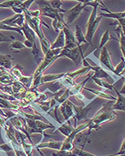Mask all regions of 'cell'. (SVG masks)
<instances>
[{
	"label": "cell",
	"instance_id": "9a60e30c",
	"mask_svg": "<svg viewBox=\"0 0 125 156\" xmlns=\"http://www.w3.org/2000/svg\"><path fill=\"white\" fill-rule=\"evenodd\" d=\"M92 76H93V75H90V76H88V77L87 78L86 80L83 81V82L79 83V84H76L74 87H69V89H70V95H77V94L80 93L83 89L85 88V85H86V83L88 82V81L89 80V79H91Z\"/></svg>",
	"mask_w": 125,
	"mask_h": 156
},
{
	"label": "cell",
	"instance_id": "9c48e42d",
	"mask_svg": "<svg viewBox=\"0 0 125 156\" xmlns=\"http://www.w3.org/2000/svg\"><path fill=\"white\" fill-rule=\"evenodd\" d=\"M63 142L62 141H56L54 140H50V141H47V142H41L39 144L35 145V148L39 150V153L41 154V156L44 155V154H43L42 152L40 151V149L42 148H49V149H52V150H55L59 151L61 150L62 147Z\"/></svg>",
	"mask_w": 125,
	"mask_h": 156
},
{
	"label": "cell",
	"instance_id": "e575fe53",
	"mask_svg": "<svg viewBox=\"0 0 125 156\" xmlns=\"http://www.w3.org/2000/svg\"><path fill=\"white\" fill-rule=\"evenodd\" d=\"M123 150H125V137L124 139V140L122 141V144H121L120 150L119 151H123Z\"/></svg>",
	"mask_w": 125,
	"mask_h": 156
},
{
	"label": "cell",
	"instance_id": "3957f363",
	"mask_svg": "<svg viewBox=\"0 0 125 156\" xmlns=\"http://www.w3.org/2000/svg\"><path fill=\"white\" fill-rule=\"evenodd\" d=\"M88 45H81L78 46L77 44H72L66 46L62 48L59 57H66L69 58L76 65H78L79 62H83L84 59L83 51L86 49Z\"/></svg>",
	"mask_w": 125,
	"mask_h": 156
},
{
	"label": "cell",
	"instance_id": "5bb4252c",
	"mask_svg": "<svg viewBox=\"0 0 125 156\" xmlns=\"http://www.w3.org/2000/svg\"><path fill=\"white\" fill-rule=\"evenodd\" d=\"M63 32L65 34V39H66V46L72 44H77V41H76L75 37H74V34L72 32V30L68 28V27L66 26L63 28Z\"/></svg>",
	"mask_w": 125,
	"mask_h": 156
},
{
	"label": "cell",
	"instance_id": "1f68e13d",
	"mask_svg": "<svg viewBox=\"0 0 125 156\" xmlns=\"http://www.w3.org/2000/svg\"><path fill=\"white\" fill-rule=\"evenodd\" d=\"M0 150H3L5 152H10L13 150V147L11 145L10 143H7V144H2L0 145Z\"/></svg>",
	"mask_w": 125,
	"mask_h": 156
},
{
	"label": "cell",
	"instance_id": "8992f818",
	"mask_svg": "<svg viewBox=\"0 0 125 156\" xmlns=\"http://www.w3.org/2000/svg\"><path fill=\"white\" fill-rule=\"evenodd\" d=\"M97 98L93 99L89 103H88V104L86 105V106H82V107L75 106L74 103H72L70 101L71 105H72V108H73L74 112V115L73 117V119H74V128H76V127H77V121H80L82 120V119H87V114H88V112H89V110L90 109V106H91V104L93 103V102Z\"/></svg>",
	"mask_w": 125,
	"mask_h": 156
},
{
	"label": "cell",
	"instance_id": "d6a6232c",
	"mask_svg": "<svg viewBox=\"0 0 125 156\" xmlns=\"http://www.w3.org/2000/svg\"><path fill=\"white\" fill-rule=\"evenodd\" d=\"M29 13L30 14V16H31L32 17L34 18H39V16H41V11L40 9L36 10H32V11H30V10H29Z\"/></svg>",
	"mask_w": 125,
	"mask_h": 156
},
{
	"label": "cell",
	"instance_id": "52a82bcc",
	"mask_svg": "<svg viewBox=\"0 0 125 156\" xmlns=\"http://www.w3.org/2000/svg\"><path fill=\"white\" fill-rule=\"evenodd\" d=\"M90 70H94V73L92 76V78H96V79H106L108 80V82L110 84H113L114 82V79L112 77L110 74H108L107 71L103 69L102 67L100 66H92L90 65Z\"/></svg>",
	"mask_w": 125,
	"mask_h": 156
},
{
	"label": "cell",
	"instance_id": "8d00e7d4",
	"mask_svg": "<svg viewBox=\"0 0 125 156\" xmlns=\"http://www.w3.org/2000/svg\"><path fill=\"white\" fill-rule=\"evenodd\" d=\"M106 156H115V155H106Z\"/></svg>",
	"mask_w": 125,
	"mask_h": 156
},
{
	"label": "cell",
	"instance_id": "5b68a950",
	"mask_svg": "<svg viewBox=\"0 0 125 156\" xmlns=\"http://www.w3.org/2000/svg\"><path fill=\"white\" fill-rule=\"evenodd\" d=\"M86 5L83 2V1L79 2L78 4L76 5L74 8H72L68 10H66V12L63 13V19H64L65 23L68 25L73 23L79 17L81 12L83 11V9L86 8Z\"/></svg>",
	"mask_w": 125,
	"mask_h": 156
},
{
	"label": "cell",
	"instance_id": "603a6c76",
	"mask_svg": "<svg viewBox=\"0 0 125 156\" xmlns=\"http://www.w3.org/2000/svg\"><path fill=\"white\" fill-rule=\"evenodd\" d=\"M91 79H93V81L98 85V86L107 89V90H114L113 85L109 84V83H108V81L105 80H103V79H96V78H92V77H91Z\"/></svg>",
	"mask_w": 125,
	"mask_h": 156
},
{
	"label": "cell",
	"instance_id": "7a4b0ae2",
	"mask_svg": "<svg viewBox=\"0 0 125 156\" xmlns=\"http://www.w3.org/2000/svg\"><path fill=\"white\" fill-rule=\"evenodd\" d=\"M83 2L85 3L86 6L93 7V10L87 23V32L85 36L88 44L92 45V40L96 33V31L97 30L99 23L102 19V16H97V10L98 8L103 4V2L102 1H83Z\"/></svg>",
	"mask_w": 125,
	"mask_h": 156
},
{
	"label": "cell",
	"instance_id": "8fae6325",
	"mask_svg": "<svg viewBox=\"0 0 125 156\" xmlns=\"http://www.w3.org/2000/svg\"><path fill=\"white\" fill-rule=\"evenodd\" d=\"M114 90L116 92L118 98L116 99V102L112 106V109L113 111H122V112H125V96L119 93V92L115 87H114Z\"/></svg>",
	"mask_w": 125,
	"mask_h": 156
},
{
	"label": "cell",
	"instance_id": "ac0fdd59",
	"mask_svg": "<svg viewBox=\"0 0 125 156\" xmlns=\"http://www.w3.org/2000/svg\"><path fill=\"white\" fill-rule=\"evenodd\" d=\"M114 31H115V32L119 35V43H120V48H121V52H122L123 56H124V59L125 60V36H124V34H123V32H122V30H121L120 26H119L118 23H117L116 28L114 30Z\"/></svg>",
	"mask_w": 125,
	"mask_h": 156
},
{
	"label": "cell",
	"instance_id": "7402d4cb",
	"mask_svg": "<svg viewBox=\"0 0 125 156\" xmlns=\"http://www.w3.org/2000/svg\"><path fill=\"white\" fill-rule=\"evenodd\" d=\"M110 40H116V41H119V40L116 39V38H114L112 36H110L109 30H107L105 33L103 34V35L102 36V38H101V41H100V43H99V46L98 48V49H100V48H102L103 47L105 46V45L106 44L108 41H110Z\"/></svg>",
	"mask_w": 125,
	"mask_h": 156
},
{
	"label": "cell",
	"instance_id": "836d02e7",
	"mask_svg": "<svg viewBox=\"0 0 125 156\" xmlns=\"http://www.w3.org/2000/svg\"><path fill=\"white\" fill-rule=\"evenodd\" d=\"M75 97H76V98H77V100H78L79 101H85L86 100V97H85V95H83L82 92H80V93L76 95Z\"/></svg>",
	"mask_w": 125,
	"mask_h": 156
},
{
	"label": "cell",
	"instance_id": "30bf717a",
	"mask_svg": "<svg viewBox=\"0 0 125 156\" xmlns=\"http://www.w3.org/2000/svg\"><path fill=\"white\" fill-rule=\"evenodd\" d=\"M99 61L101 63H102L105 66L107 67L108 69H109L110 71L113 73L114 71V67L113 64H112L111 58H110V55L109 51H108L107 47L105 46L102 48V51L100 54V57H99Z\"/></svg>",
	"mask_w": 125,
	"mask_h": 156
},
{
	"label": "cell",
	"instance_id": "d590c367",
	"mask_svg": "<svg viewBox=\"0 0 125 156\" xmlns=\"http://www.w3.org/2000/svg\"><path fill=\"white\" fill-rule=\"evenodd\" d=\"M0 8H6V7L5 6V5L3 3H0Z\"/></svg>",
	"mask_w": 125,
	"mask_h": 156
},
{
	"label": "cell",
	"instance_id": "ba28073f",
	"mask_svg": "<svg viewBox=\"0 0 125 156\" xmlns=\"http://www.w3.org/2000/svg\"><path fill=\"white\" fill-rule=\"evenodd\" d=\"M60 110H61V113L63 114V117H64L65 122H68L71 118H73L74 112L68 100L60 105Z\"/></svg>",
	"mask_w": 125,
	"mask_h": 156
},
{
	"label": "cell",
	"instance_id": "f546056e",
	"mask_svg": "<svg viewBox=\"0 0 125 156\" xmlns=\"http://www.w3.org/2000/svg\"><path fill=\"white\" fill-rule=\"evenodd\" d=\"M10 72H11L13 76H15V78H16L17 79H19L20 78L23 76L21 69L19 68V65H16L14 68H13L11 70H10Z\"/></svg>",
	"mask_w": 125,
	"mask_h": 156
},
{
	"label": "cell",
	"instance_id": "ffe728a7",
	"mask_svg": "<svg viewBox=\"0 0 125 156\" xmlns=\"http://www.w3.org/2000/svg\"><path fill=\"white\" fill-rule=\"evenodd\" d=\"M89 70H90V65L88 67H83V68H80L79 70H75V71H73V72H70V73H66V75L67 76H68V77L72 78L73 80L76 79V78L77 77H79V76L84 75V74H86L88 73Z\"/></svg>",
	"mask_w": 125,
	"mask_h": 156
},
{
	"label": "cell",
	"instance_id": "4dcf8cb0",
	"mask_svg": "<svg viewBox=\"0 0 125 156\" xmlns=\"http://www.w3.org/2000/svg\"><path fill=\"white\" fill-rule=\"evenodd\" d=\"M49 2H50V6H51L52 8L55 9V10H61V9H62L61 8V5H62V2L56 0V1H50Z\"/></svg>",
	"mask_w": 125,
	"mask_h": 156
},
{
	"label": "cell",
	"instance_id": "4316f807",
	"mask_svg": "<svg viewBox=\"0 0 125 156\" xmlns=\"http://www.w3.org/2000/svg\"><path fill=\"white\" fill-rule=\"evenodd\" d=\"M52 26L55 28V30L56 32L59 33L60 32L63 31V28L67 26V25L65 23V22H62V21H57V20H53V21H52Z\"/></svg>",
	"mask_w": 125,
	"mask_h": 156
},
{
	"label": "cell",
	"instance_id": "484cf974",
	"mask_svg": "<svg viewBox=\"0 0 125 156\" xmlns=\"http://www.w3.org/2000/svg\"><path fill=\"white\" fill-rule=\"evenodd\" d=\"M72 152L73 156H97L90 153V152L85 151L83 150V149L77 148L76 147H74L73 150H72Z\"/></svg>",
	"mask_w": 125,
	"mask_h": 156
},
{
	"label": "cell",
	"instance_id": "277c9868",
	"mask_svg": "<svg viewBox=\"0 0 125 156\" xmlns=\"http://www.w3.org/2000/svg\"><path fill=\"white\" fill-rule=\"evenodd\" d=\"M37 3L40 7V10L41 11V15L50 17L53 20L65 22L63 19V13L66 12V10L61 9V10H55L50 6V2L46 1H38Z\"/></svg>",
	"mask_w": 125,
	"mask_h": 156
},
{
	"label": "cell",
	"instance_id": "d4e9b609",
	"mask_svg": "<svg viewBox=\"0 0 125 156\" xmlns=\"http://www.w3.org/2000/svg\"><path fill=\"white\" fill-rule=\"evenodd\" d=\"M39 40H40V42H41V49H42L43 54L45 55L51 49V44H50V43L49 42L48 40L45 37V36Z\"/></svg>",
	"mask_w": 125,
	"mask_h": 156
},
{
	"label": "cell",
	"instance_id": "cb8c5ba5",
	"mask_svg": "<svg viewBox=\"0 0 125 156\" xmlns=\"http://www.w3.org/2000/svg\"><path fill=\"white\" fill-rule=\"evenodd\" d=\"M124 71H125V60L124 58L122 57L121 58V62L119 63L116 68H114L113 73L116 74V76H120L121 78H122L123 79V76H121V75L124 73Z\"/></svg>",
	"mask_w": 125,
	"mask_h": 156
},
{
	"label": "cell",
	"instance_id": "f1b7e54d",
	"mask_svg": "<svg viewBox=\"0 0 125 156\" xmlns=\"http://www.w3.org/2000/svg\"><path fill=\"white\" fill-rule=\"evenodd\" d=\"M24 48H25V46L24 45V43L19 41H12L10 45V48L11 50H21Z\"/></svg>",
	"mask_w": 125,
	"mask_h": 156
},
{
	"label": "cell",
	"instance_id": "d6986e66",
	"mask_svg": "<svg viewBox=\"0 0 125 156\" xmlns=\"http://www.w3.org/2000/svg\"><path fill=\"white\" fill-rule=\"evenodd\" d=\"M74 37H75L76 41H77L78 46H81L82 43H84L86 45H89L88 43L87 42L85 35L83 34L82 30H81L80 27L78 25H77L75 27V32H74Z\"/></svg>",
	"mask_w": 125,
	"mask_h": 156
},
{
	"label": "cell",
	"instance_id": "4fadbf2b",
	"mask_svg": "<svg viewBox=\"0 0 125 156\" xmlns=\"http://www.w3.org/2000/svg\"><path fill=\"white\" fill-rule=\"evenodd\" d=\"M66 75V73H56V74H46V75H42L41 79V84H45L47 82H52L54 81H57L61 79Z\"/></svg>",
	"mask_w": 125,
	"mask_h": 156
},
{
	"label": "cell",
	"instance_id": "6da1fadb",
	"mask_svg": "<svg viewBox=\"0 0 125 156\" xmlns=\"http://www.w3.org/2000/svg\"><path fill=\"white\" fill-rule=\"evenodd\" d=\"M112 101L105 103L96 113L95 116L92 119H89L88 133H91V130H99L101 128L102 125L105 123L113 121L116 117V113L112 109Z\"/></svg>",
	"mask_w": 125,
	"mask_h": 156
},
{
	"label": "cell",
	"instance_id": "2e32d148",
	"mask_svg": "<svg viewBox=\"0 0 125 156\" xmlns=\"http://www.w3.org/2000/svg\"><path fill=\"white\" fill-rule=\"evenodd\" d=\"M57 130H59L63 135H64L65 136L67 137L72 132H73V130H74V128L72 126V125H71L69 121H68V122L62 123L61 126L57 127Z\"/></svg>",
	"mask_w": 125,
	"mask_h": 156
},
{
	"label": "cell",
	"instance_id": "74e56055",
	"mask_svg": "<svg viewBox=\"0 0 125 156\" xmlns=\"http://www.w3.org/2000/svg\"><path fill=\"white\" fill-rule=\"evenodd\" d=\"M43 156H45V155H43Z\"/></svg>",
	"mask_w": 125,
	"mask_h": 156
},
{
	"label": "cell",
	"instance_id": "e0dca14e",
	"mask_svg": "<svg viewBox=\"0 0 125 156\" xmlns=\"http://www.w3.org/2000/svg\"><path fill=\"white\" fill-rule=\"evenodd\" d=\"M12 57L9 54L3 55L0 54V67H2L6 70H11L12 69V63H11Z\"/></svg>",
	"mask_w": 125,
	"mask_h": 156
},
{
	"label": "cell",
	"instance_id": "44dd1931",
	"mask_svg": "<svg viewBox=\"0 0 125 156\" xmlns=\"http://www.w3.org/2000/svg\"><path fill=\"white\" fill-rule=\"evenodd\" d=\"M86 90H88V91L91 92L92 93H94L97 97L99 98H105V99H108V100H111V101H116V98L113 97L110 94L106 93V92H102V91H99V90H92V89H88V88H84Z\"/></svg>",
	"mask_w": 125,
	"mask_h": 156
},
{
	"label": "cell",
	"instance_id": "7c38bea8",
	"mask_svg": "<svg viewBox=\"0 0 125 156\" xmlns=\"http://www.w3.org/2000/svg\"><path fill=\"white\" fill-rule=\"evenodd\" d=\"M66 46V39L63 31L59 32L58 36L55 41V43L51 46V49H58V48H63Z\"/></svg>",
	"mask_w": 125,
	"mask_h": 156
},
{
	"label": "cell",
	"instance_id": "83f0119b",
	"mask_svg": "<svg viewBox=\"0 0 125 156\" xmlns=\"http://www.w3.org/2000/svg\"><path fill=\"white\" fill-rule=\"evenodd\" d=\"M0 30H8V31H15V32H17L18 33H19L21 35H23L22 32H21V29L20 28H16V27H12L10 26H8V25L4 24L3 23L1 22L0 21Z\"/></svg>",
	"mask_w": 125,
	"mask_h": 156
}]
</instances>
